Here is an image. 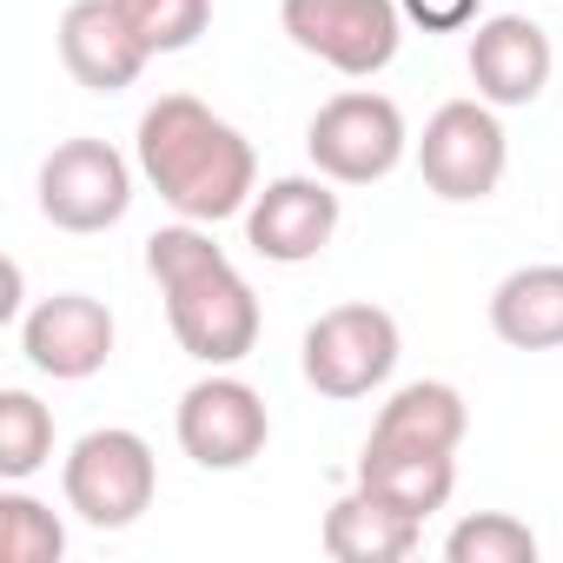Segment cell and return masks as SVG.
Segmentation results:
<instances>
[{
  "label": "cell",
  "instance_id": "cell-1",
  "mask_svg": "<svg viewBox=\"0 0 563 563\" xmlns=\"http://www.w3.org/2000/svg\"><path fill=\"white\" fill-rule=\"evenodd\" d=\"M140 173L192 225H219L258 192L252 140L192 93H159L140 113Z\"/></svg>",
  "mask_w": 563,
  "mask_h": 563
},
{
  "label": "cell",
  "instance_id": "cell-2",
  "mask_svg": "<svg viewBox=\"0 0 563 563\" xmlns=\"http://www.w3.org/2000/svg\"><path fill=\"white\" fill-rule=\"evenodd\" d=\"M146 272L166 299V325L186 358L225 372L258 345V299L239 278V265L212 245L206 225H192V219L159 225L146 239Z\"/></svg>",
  "mask_w": 563,
  "mask_h": 563
},
{
  "label": "cell",
  "instance_id": "cell-3",
  "mask_svg": "<svg viewBox=\"0 0 563 563\" xmlns=\"http://www.w3.org/2000/svg\"><path fill=\"white\" fill-rule=\"evenodd\" d=\"M60 490H67V510L93 530H126L153 510V490H159V464H153V444L126 424H107V431H87L67 464H60Z\"/></svg>",
  "mask_w": 563,
  "mask_h": 563
},
{
  "label": "cell",
  "instance_id": "cell-4",
  "mask_svg": "<svg viewBox=\"0 0 563 563\" xmlns=\"http://www.w3.org/2000/svg\"><path fill=\"white\" fill-rule=\"evenodd\" d=\"M306 153L312 166L332 179V186H378L405 166L411 153V133H405V113L398 100L372 93V87H352V93H332L312 126H306Z\"/></svg>",
  "mask_w": 563,
  "mask_h": 563
},
{
  "label": "cell",
  "instance_id": "cell-5",
  "mask_svg": "<svg viewBox=\"0 0 563 563\" xmlns=\"http://www.w3.org/2000/svg\"><path fill=\"white\" fill-rule=\"evenodd\" d=\"M278 27L312 60H325L345 80H372L405 47V8L398 0H278Z\"/></svg>",
  "mask_w": 563,
  "mask_h": 563
},
{
  "label": "cell",
  "instance_id": "cell-6",
  "mask_svg": "<svg viewBox=\"0 0 563 563\" xmlns=\"http://www.w3.org/2000/svg\"><path fill=\"white\" fill-rule=\"evenodd\" d=\"M398 319L385 306H332L306 325V345H299V372L319 398H372L391 372H398Z\"/></svg>",
  "mask_w": 563,
  "mask_h": 563
},
{
  "label": "cell",
  "instance_id": "cell-7",
  "mask_svg": "<svg viewBox=\"0 0 563 563\" xmlns=\"http://www.w3.org/2000/svg\"><path fill=\"white\" fill-rule=\"evenodd\" d=\"M504 166H510V140H504V120L490 100H444L424 120L418 173L438 199H451V206L490 199L504 186Z\"/></svg>",
  "mask_w": 563,
  "mask_h": 563
},
{
  "label": "cell",
  "instance_id": "cell-8",
  "mask_svg": "<svg viewBox=\"0 0 563 563\" xmlns=\"http://www.w3.org/2000/svg\"><path fill=\"white\" fill-rule=\"evenodd\" d=\"M133 206V166L107 140H60L41 159V212L60 232H107Z\"/></svg>",
  "mask_w": 563,
  "mask_h": 563
},
{
  "label": "cell",
  "instance_id": "cell-9",
  "mask_svg": "<svg viewBox=\"0 0 563 563\" xmlns=\"http://www.w3.org/2000/svg\"><path fill=\"white\" fill-rule=\"evenodd\" d=\"M173 431H179V451L199 464V471H245L265 438H272V418H265V398L232 378V372H212L199 385H186L179 411H173Z\"/></svg>",
  "mask_w": 563,
  "mask_h": 563
},
{
  "label": "cell",
  "instance_id": "cell-10",
  "mask_svg": "<svg viewBox=\"0 0 563 563\" xmlns=\"http://www.w3.org/2000/svg\"><path fill=\"white\" fill-rule=\"evenodd\" d=\"M332 232H339V192L325 173L319 179H306V173L272 179L245 206V245L272 265H312L332 245Z\"/></svg>",
  "mask_w": 563,
  "mask_h": 563
},
{
  "label": "cell",
  "instance_id": "cell-11",
  "mask_svg": "<svg viewBox=\"0 0 563 563\" xmlns=\"http://www.w3.org/2000/svg\"><path fill=\"white\" fill-rule=\"evenodd\" d=\"M21 352L41 378L80 385V378L107 372V358H113V312L87 292H54L21 319Z\"/></svg>",
  "mask_w": 563,
  "mask_h": 563
},
{
  "label": "cell",
  "instance_id": "cell-12",
  "mask_svg": "<svg viewBox=\"0 0 563 563\" xmlns=\"http://www.w3.org/2000/svg\"><path fill=\"white\" fill-rule=\"evenodd\" d=\"M550 67H556V54H550V34L537 21H523V14L477 21V34H471V87H477V100L530 107L550 87Z\"/></svg>",
  "mask_w": 563,
  "mask_h": 563
},
{
  "label": "cell",
  "instance_id": "cell-13",
  "mask_svg": "<svg viewBox=\"0 0 563 563\" xmlns=\"http://www.w3.org/2000/svg\"><path fill=\"white\" fill-rule=\"evenodd\" d=\"M60 60H67V74L87 93H126L146 74L153 54L126 27L120 0H74V8L60 14Z\"/></svg>",
  "mask_w": 563,
  "mask_h": 563
},
{
  "label": "cell",
  "instance_id": "cell-14",
  "mask_svg": "<svg viewBox=\"0 0 563 563\" xmlns=\"http://www.w3.org/2000/svg\"><path fill=\"white\" fill-rule=\"evenodd\" d=\"M418 537H424V517H411V510H398L391 497H378V490H345L332 510H325V550L339 556V563H398V556H411L418 550Z\"/></svg>",
  "mask_w": 563,
  "mask_h": 563
},
{
  "label": "cell",
  "instance_id": "cell-15",
  "mask_svg": "<svg viewBox=\"0 0 563 563\" xmlns=\"http://www.w3.org/2000/svg\"><path fill=\"white\" fill-rule=\"evenodd\" d=\"M471 431V411L457 398V385L444 378H418V385H398L378 418H372V438L365 444H405V451H457Z\"/></svg>",
  "mask_w": 563,
  "mask_h": 563
},
{
  "label": "cell",
  "instance_id": "cell-16",
  "mask_svg": "<svg viewBox=\"0 0 563 563\" xmlns=\"http://www.w3.org/2000/svg\"><path fill=\"white\" fill-rule=\"evenodd\" d=\"M490 332L510 352H556L563 345V265H517L490 292Z\"/></svg>",
  "mask_w": 563,
  "mask_h": 563
},
{
  "label": "cell",
  "instance_id": "cell-17",
  "mask_svg": "<svg viewBox=\"0 0 563 563\" xmlns=\"http://www.w3.org/2000/svg\"><path fill=\"white\" fill-rule=\"evenodd\" d=\"M358 484L391 497L411 517H431L451 504L457 490V451H405V444H365L358 457Z\"/></svg>",
  "mask_w": 563,
  "mask_h": 563
},
{
  "label": "cell",
  "instance_id": "cell-18",
  "mask_svg": "<svg viewBox=\"0 0 563 563\" xmlns=\"http://www.w3.org/2000/svg\"><path fill=\"white\" fill-rule=\"evenodd\" d=\"M54 457V411L34 391H0V477L27 484Z\"/></svg>",
  "mask_w": 563,
  "mask_h": 563
},
{
  "label": "cell",
  "instance_id": "cell-19",
  "mask_svg": "<svg viewBox=\"0 0 563 563\" xmlns=\"http://www.w3.org/2000/svg\"><path fill=\"white\" fill-rule=\"evenodd\" d=\"M0 556L8 563H60L67 556V523L27 490H0Z\"/></svg>",
  "mask_w": 563,
  "mask_h": 563
},
{
  "label": "cell",
  "instance_id": "cell-20",
  "mask_svg": "<svg viewBox=\"0 0 563 563\" xmlns=\"http://www.w3.org/2000/svg\"><path fill=\"white\" fill-rule=\"evenodd\" d=\"M451 563H537V530L510 510H477L444 537Z\"/></svg>",
  "mask_w": 563,
  "mask_h": 563
},
{
  "label": "cell",
  "instance_id": "cell-21",
  "mask_svg": "<svg viewBox=\"0 0 563 563\" xmlns=\"http://www.w3.org/2000/svg\"><path fill=\"white\" fill-rule=\"evenodd\" d=\"M120 14L146 54H186L212 27V0H120Z\"/></svg>",
  "mask_w": 563,
  "mask_h": 563
},
{
  "label": "cell",
  "instance_id": "cell-22",
  "mask_svg": "<svg viewBox=\"0 0 563 563\" xmlns=\"http://www.w3.org/2000/svg\"><path fill=\"white\" fill-rule=\"evenodd\" d=\"M398 8H405V21L424 27V34H457V27H471V21L484 14V0H398Z\"/></svg>",
  "mask_w": 563,
  "mask_h": 563
}]
</instances>
